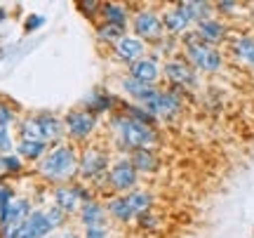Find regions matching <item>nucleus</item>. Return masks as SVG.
I'll list each match as a JSON object with an SVG mask.
<instances>
[{"instance_id":"obj_41","label":"nucleus","mask_w":254,"mask_h":238,"mask_svg":"<svg viewBox=\"0 0 254 238\" xmlns=\"http://www.w3.org/2000/svg\"><path fill=\"white\" fill-rule=\"evenodd\" d=\"M5 17H7V14H5V9L0 7V21H2V19H5Z\"/></svg>"},{"instance_id":"obj_23","label":"nucleus","mask_w":254,"mask_h":238,"mask_svg":"<svg viewBox=\"0 0 254 238\" xmlns=\"http://www.w3.org/2000/svg\"><path fill=\"white\" fill-rule=\"evenodd\" d=\"M129 19H132V14H129L127 5H120V2H104L101 5V21H106V24L127 28Z\"/></svg>"},{"instance_id":"obj_6","label":"nucleus","mask_w":254,"mask_h":238,"mask_svg":"<svg viewBox=\"0 0 254 238\" xmlns=\"http://www.w3.org/2000/svg\"><path fill=\"white\" fill-rule=\"evenodd\" d=\"M163 76L167 78V82L172 85L170 90L179 92L184 90H195L198 87V71L184 59V57H174V59H165L163 64Z\"/></svg>"},{"instance_id":"obj_8","label":"nucleus","mask_w":254,"mask_h":238,"mask_svg":"<svg viewBox=\"0 0 254 238\" xmlns=\"http://www.w3.org/2000/svg\"><path fill=\"white\" fill-rule=\"evenodd\" d=\"M64 128H66V137L73 142H87V139L97 132L99 128V118L92 116L85 109H71L64 118Z\"/></svg>"},{"instance_id":"obj_7","label":"nucleus","mask_w":254,"mask_h":238,"mask_svg":"<svg viewBox=\"0 0 254 238\" xmlns=\"http://www.w3.org/2000/svg\"><path fill=\"white\" fill-rule=\"evenodd\" d=\"M111 170V154L101 147H87L80 154V165H78V177L90 184L99 179L101 174Z\"/></svg>"},{"instance_id":"obj_5","label":"nucleus","mask_w":254,"mask_h":238,"mask_svg":"<svg viewBox=\"0 0 254 238\" xmlns=\"http://www.w3.org/2000/svg\"><path fill=\"white\" fill-rule=\"evenodd\" d=\"M151 116H155V120H174L184 109V99L179 92L174 90H160L155 87V92L148 99L141 104Z\"/></svg>"},{"instance_id":"obj_20","label":"nucleus","mask_w":254,"mask_h":238,"mask_svg":"<svg viewBox=\"0 0 254 238\" xmlns=\"http://www.w3.org/2000/svg\"><path fill=\"white\" fill-rule=\"evenodd\" d=\"M78 220L85 229L90 227H106V205H101L99 201H87L82 203L80 212H78Z\"/></svg>"},{"instance_id":"obj_27","label":"nucleus","mask_w":254,"mask_h":238,"mask_svg":"<svg viewBox=\"0 0 254 238\" xmlns=\"http://www.w3.org/2000/svg\"><path fill=\"white\" fill-rule=\"evenodd\" d=\"M123 113H125L127 118L141 123V125H151V128H155V123H158V120H155V116H151V113H148L141 104H134V101L125 104V106H123Z\"/></svg>"},{"instance_id":"obj_11","label":"nucleus","mask_w":254,"mask_h":238,"mask_svg":"<svg viewBox=\"0 0 254 238\" xmlns=\"http://www.w3.org/2000/svg\"><path fill=\"white\" fill-rule=\"evenodd\" d=\"M52 201H55L52 205H57L66 217H68V215H78L80 208H82V198H80V193H78L75 182L55 186V191H52Z\"/></svg>"},{"instance_id":"obj_35","label":"nucleus","mask_w":254,"mask_h":238,"mask_svg":"<svg viewBox=\"0 0 254 238\" xmlns=\"http://www.w3.org/2000/svg\"><path fill=\"white\" fill-rule=\"evenodd\" d=\"M101 5H104V2H94V0H90V2H87V0H82V2H78V7L82 9V14H85V17H101Z\"/></svg>"},{"instance_id":"obj_10","label":"nucleus","mask_w":254,"mask_h":238,"mask_svg":"<svg viewBox=\"0 0 254 238\" xmlns=\"http://www.w3.org/2000/svg\"><path fill=\"white\" fill-rule=\"evenodd\" d=\"M146 43L144 40H139L136 36H132V33H127L125 38H120L118 43L113 45V55H116V59H120L123 64L132 66L134 62H139V59H144L146 57Z\"/></svg>"},{"instance_id":"obj_24","label":"nucleus","mask_w":254,"mask_h":238,"mask_svg":"<svg viewBox=\"0 0 254 238\" xmlns=\"http://www.w3.org/2000/svg\"><path fill=\"white\" fill-rule=\"evenodd\" d=\"M106 212H109V215H111V217H113L116 222H123V224H127V222L136 220V215L132 212V208H129V203H127L125 196H113V198H109Z\"/></svg>"},{"instance_id":"obj_32","label":"nucleus","mask_w":254,"mask_h":238,"mask_svg":"<svg viewBox=\"0 0 254 238\" xmlns=\"http://www.w3.org/2000/svg\"><path fill=\"white\" fill-rule=\"evenodd\" d=\"M136 222H139V227H141V229H146V231H155L158 227H160V217H158L153 210L141 212V215L136 217Z\"/></svg>"},{"instance_id":"obj_17","label":"nucleus","mask_w":254,"mask_h":238,"mask_svg":"<svg viewBox=\"0 0 254 238\" xmlns=\"http://www.w3.org/2000/svg\"><path fill=\"white\" fill-rule=\"evenodd\" d=\"M195 31H198L200 40L205 45H214V47H217V43L226 40V36H228V26L217 17L207 19V21H200L198 26H195Z\"/></svg>"},{"instance_id":"obj_43","label":"nucleus","mask_w":254,"mask_h":238,"mask_svg":"<svg viewBox=\"0 0 254 238\" xmlns=\"http://www.w3.org/2000/svg\"><path fill=\"white\" fill-rule=\"evenodd\" d=\"M50 238H55V236H50Z\"/></svg>"},{"instance_id":"obj_42","label":"nucleus","mask_w":254,"mask_h":238,"mask_svg":"<svg viewBox=\"0 0 254 238\" xmlns=\"http://www.w3.org/2000/svg\"><path fill=\"white\" fill-rule=\"evenodd\" d=\"M64 238H80V236H75V234H66Z\"/></svg>"},{"instance_id":"obj_29","label":"nucleus","mask_w":254,"mask_h":238,"mask_svg":"<svg viewBox=\"0 0 254 238\" xmlns=\"http://www.w3.org/2000/svg\"><path fill=\"white\" fill-rule=\"evenodd\" d=\"M182 47V43H179V38H172V36H165L163 40H158L155 43V59L158 57H167V59H174V55H177V50Z\"/></svg>"},{"instance_id":"obj_36","label":"nucleus","mask_w":254,"mask_h":238,"mask_svg":"<svg viewBox=\"0 0 254 238\" xmlns=\"http://www.w3.org/2000/svg\"><path fill=\"white\" fill-rule=\"evenodd\" d=\"M238 9H243V5L240 2H214V12H219V14H226V17H233V14H238Z\"/></svg>"},{"instance_id":"obj_15","label":"nucleus","mask_w":254,"mask_h":238,"mask_svg":"<svg viewBox=\"0 0 254 238\" xmlns=\"http://www.w3.org/2000/svg\"><path fill=\"white\" fill-rule=\"evenodd\" d=\"M163 26H165V36H172V38H182L186 31H190V24L189 17L184 14V9L179 7V2L167 7L163 12Z\"/></svg>"},{"instance_id":"obj_4","label":"nucleus","mask_w":254,"mask_h":238,"mask_svg":"<svg viewBox=\"0 0 254 238\" xmlns=\"http://www.w3.org/2000/svg\"><path fill=\"white\" fill-rule=\"evenodd\" d=\"M129 28H132V36H136L139 40L148 43H158L165 38V26H163V14H158L151 7H141L136 9L132 19H129Z\"/></svg>"},{"instance_id":"obj_16","label":"nucleus","mask_w":254,"mask_h":238,"mask_svg":"<svg viewBox=\"0 0 254 238\" xmlns=\"http://www.w3.org/2000/svg\"><path fill=\"white\" fill-rule=\"evenodd\" d=\"M120 101L116 94H111L106 90H92L85 99H82V109L90 111L92 116H99V113H113V109L118 106Z\"/></svg>"},{"instance_id":"obj_39","label":"nucleus","mask_w":254,"mask_h":238,"mask_svg":"<svg viewBox=\"0 0 254 238\" xmlns=\"http://www.w3.org/2000/svg\"><path fill=\"white\" fill-rule=\"evenodd\" d=\"M43 24H45V19H43V17H38V14H36V17H28V19H26V31L31 33V31H36V28H40Z\"/></svg>"},{"instance_id":"obj_25","label":"nucleus","mask_w":254,"mask_h":238,"mask_svg":"<svg viewBox=\"0 0 254 238\" xmlns=\"http://www.w3.org/2000/svg\"><path fill=\"white\" fill-rule=\"evenodd\" d=\"M127 198V203H129V208H132V212H134L136 217L141 215V212H148V210H153V193H148V191H141V189H134V191H129V193H123Z\"/></svg>"},{"instance_id":"obj_2","label":"nucleus","mask_w":254,"mask_h":238,"mask_svg":"<svg viewBox=\"0 0 254 238\" xmlns=\"http://www.w3.org/2000/svg\"><path fill=\"white\" fill-rule=\"evenodd\" d=\"M78 165H80V154L75 151L73 144H55L50 147L45 158L36 163V172L45 179V182L62 186V184H71V179L78 177Z\"/></svg>"},{"instance_id":"obj_40","label":"nucleus","mask_w":254,"mask_h":238,"mask_svg":"<svg viewBox=\"0 0 254 238\" xmlns=\"http://www.w3.org/2000/svg\"><path fill=\"white\" fill-rule=\"evenodd\" d=\"M5 174V167H2V156H0V177Z\"/></svg>"},{"instance_id":"obj_18","label":"nucleus","mask_w":254,"mask_h":238,"mask_svg":"<svg viewBox=\"0 0 254 238\" xmlns=\"http://www.w3.org/2000/svg\"><path fill=\"white\" fill-rule=\"evenodd\" d=\"M231 57L240 66L254 69V36H238L231 40Z\"/></svg>"},{"instance_id":"obj_30","label":"nucleus","mask_w":254,"mask_h":238,"mask_svg":"<svg viewBox=\"0 0 254 238\" xmlns=\"http://www.w3.org/2000/svg\"><path fill=\"white\" fill-rule=\"evenodd\" d=\"M2 167H5V174H19V172H24L26 163H24V160L17 156V151H14V154L2 156Z\"/></svg>"},{"instance_id":"obj_1","label":"nucleus","mask_w":254,"mask_h":238,"mask_svg":"<svg viewBox=\"0 0 254 238\" xmlns=\"http://www.w3.org/2000/svg\"><path fill=\"white\" fill-rule=\"evenodd\" d=\"M109 125L111 132H113V139H116V147L120 151H125L127 156L132 151H139V149H155L160 144V132L151 125H141L136 120L127 118L123 111H113L109 116Z\"/></svg>"},{"instance_id":"obj_22","label":"nucleus","mask_w":254,"mask_h":238,"mask_svg":"<svg viewBox=\"0 0 254 238\" xmlns=\"http://www.w3.org/2000/svg\"><path fill=\"white\" fill-rule=\"evenodd\" d=\"M120 87H123V92H125L134 104H144V101L155 92V85L139 82V80H134V78H129V76H123V78H120Z\"/></svg>"},{"instance_id":"obj_9","label":"nucleus","mask_w":254,"mask_h":238,"mask_svg":"<svg viewBox=\"0 0 254 238\" xmlns=\"http://www.w3.org/2000/svg\"><path fill=\"white\" fill-rule=\"evenodd\" d=\"M109 186H111V191H116L118 196L134 191L136 186H139V172L134 170L129 156H123V158H118V160L111 163Z\"/></svg>"},{"instance_id":"obj_14","label":"nucleus","mask_w":254,"mask_h":238,"mask_svg":"<svg viewBox=\"0 0 254 238\" xmlns=\"http://www.w3.org/2000/svg\"><path fill=\"white\" fill-rule=\"evenodd\" d=\"M33 212L28 198H14L5 210H0V229H9V227H19L21 222L28 220V215Z\"/></svg>"},{"instance_id":"obj_19","label":"nucleus","mask_w":254,"mask_h":238,"mask_svg":"<svg viewBox=\"0 0 254 238\" xmlns=\"http://www.w3.org/2000/svg\"><path fill=\"white\" fill-rule=\"evenodd\" d=\"M47 151H50V144L43 139H19L17 142V156L24 163H40Z\"/></svg>"},{"instance_id":"obj_21","label":"nucleus","mask_w":254,"mask_h":238,"mask_svg":"<svg viewBox=\"0 0 254 238\" xmlns=\"http://www.w3.org/2000/svg\"><path fill=\"white\" fill-rule=\"evenodd\" d=\"M129 160L134 165V170L139 174H153L160 170V158L153 149H139V151H132L129 154Z\"/></svg>"},{"instance_id":"obj_26","label":"nucleus","mask_w":254,"mask_h":238,"mask_svg":"<svg viewBox=\"0 0 254 238\" xmlns=\"http://www.w3.org/2000/svg\"><path fill=\"white\" fill-rule=\"evenodd\" d=\"M94 33H97V38H99L101 43L116 45L120 38L127 36V28H120V26H113V24H106V21H99L97 28H94Z\"/></svg>"},{"instance_id":"obj_38","label":"nucleus","mask_w":254,"mask_h":238,"mask_svg":"<svg viewBox=\"0 0 254 238\" xmlns=\"http://www.w3.org/2000/svg\"><path fill=\"white\" fill-rule=\"evenodd\" d=\"M82 238H109V229L106 227H90V229H85Z\"/></svg>"},{"instance_id":"obj_33","label":"nucleus","mask_w":254,"mask_h":238,"mask_svg":"<svg viewBox=\"0 0 254 238\" xmlns=\"http://www.w3.org/2000/svg\"><path fill=\"white\" fill-rule=\"evenodd\" d=\"M45 217H47V222H50V227L52 229H62L64 224H66V215H64L57 205H52V208H47L45 210Z\"/></svg>"},{"instance_id":"obj_12","label":"nucleus","mask_w":254,"mask_h":238,"mask_svg":"<svg viewBox=\"0 0 254 238\" xmlns=\"http://www.w3.org/2000/svg\"><path fill=\"white\" fill-rule=\"evenodd\" d=\"M127 76L139 82H146V85H155L160 80V76H163V64H158L155 57L146 55L144 59H139L132 66H127Z\"/></svg>"},{"instance_id":"obj_31","label":"nucleus","mask_w":254,"mask_h":238,"mask_svg":"<svg viewBox=\"0 0 254 238\" xmlns=\"http://www.w3.org/2000/svg\"><path fill=\"white\" fill-rule=\"evenodd\" d=\"M17 113H14V109L9 106L7 101L0 99V128H12V125H17Z\"/></svg>"},{"instance_id":"obj_13","label":"nucleus","mask_w":254,"mask_h":238,"mask_svg":"<svg viewBox=\"0 0 254 238\" xmlns=\"http://www.w3.org/2000/svg\"><path fill=\"white\" fill-rule=\"evenodd\" d=\"M33 118H36L38 128H40V135H43V139H45L50 147H55V144H62L64 137H66V128H64V120H59L57 116L47 113V111H43V113H36Z\"/></svg>"},{"instance_id":"obj_3","label":"nucleus","mask_w":254,"mask_h":238,"mask_svg":"<svg viewBox=\"0 0 254 238\" xmlns=\"http://www.w3.org/2000/svg\"><path fill=\"white\" fill-rule=\"evenodd\" d=\"M184 50V59L189 62L198 74H221L224 71V55L221 50L214 45H205L202 40L200 43H193L189 47H182Z\"/></svg>"},{"instance_id":"obj_34","label":"nucleus","mask_w":254,"mask_h":238,"mask_svg":"<svg viewBox=\"0 0 254 238\" xmlns=\"http://www.w3.org/2000/svg\"><path fill=\"white\" fill-rule=\"evenodd\" d=\"M7 154H14V139L9 128H0V156H7Z\"/></svg>"},{"instance_id":"obj_28","label":"nucleus","mask_w":254,"mask_h":238,"mask_svg":"<svg viewBox=\"0 0 254 238\" xmlns=\"http://www.w3.org/2000/svg\"><path fill=\"white\" fill-rule=\"evenodd\" d=\"M17 135L19 139H43L40 135V128H38V123L33 116H26V118H21L17 123ZM45 142V139H43Z\"/></svg>"},{"instance_id":"obj_37","label":"nucleus","mask_w":254,"mask_h":238,"mask_svg":"<svg viewBox=\"0 0 254 238\" xmlns=\"http://www.w3.org/2000/svg\"><path fill=\"white\" fill-rule=\"evenodd\" d=\"M14 198H17V196H14V189H12L9 184H2V186H0V210H5Z\"/></svg>"}]
</instances>
